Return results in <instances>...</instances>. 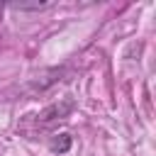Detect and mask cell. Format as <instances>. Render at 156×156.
Segmentation results:
<instances>
[{"label":"cell","mask_w":156,"mask_h":156,"mask_svg":"<svg viewBox=\"0 0 156 156\" xmlns=\"http://www.w3.org/2000/svg\"><path fill=\"white\" fill-rule=\"evenodd\" d=\"M71 144H73V136H71L68 132H61V134H56V136L49 141V149H51L54 154H66V151L71 149Z\"/></svg>","instance_id":"1"}]
</instances>
